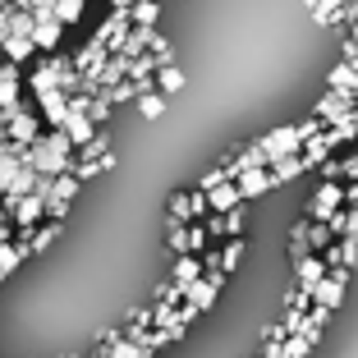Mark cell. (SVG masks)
<instances>
[{
  "instance_id": "22",
  "label": "cell",
  "mask_w": 358,
  "mask_h": 358,
  "mask_svg": "<svg viewBox=\"0 0 358 358\" xmlns=\"http://www.w3.org/2000/svg\"><path fill=\"white\" fill-rule=\"evenodd\" d=\"M152 60H157V69H166V64H175V46H170L166 42V37H161V32H157V37H152Z\"/></svg>"
},
{
  "instance_id": "11",
  "label": "cell",
  "mask_w": 358,
  "mask_h": 358,
  "mask_svg": "<svg viewBox=\"0 0 358 358\" xmlns=\"http://www.w3.org/2000/svg\"><path fill=\"white\" fill-rule=\"evenodd\" d=\"M207 202H211V211H216V216H225V211L243 207V193H239V184H221V189L207 193Z\"/></svg>"
},
{
  "instance_id": "3",
  "label": "cell",
  "mask_w": 358,
  "mask_h": 358,
  "mask_svg": "<svg viewBox=\"0 0 358 358\" xmlns=\"http://www.w3.org/2000/svg\"><path fill=\"white\" fill-rule=\"evenodd\" d=\"M78 189H83V184H78L74 175H60V179H55L51 198H46V221H60L64 225V216H69V207H74Z\"/></svg>"
},
{
  "instance_id": "8",
  "label": "cell",
  "mask_w": 358,
  "mask_h": 358,
  "mask_svg": "<svg viewBox=\"0 0 358 358\" xmlns=\"http://www.w3.org/2000/svg\"><path fill=\"white\" fill-rule=\"evenodd\" d=\"M266 189H275V175H271V170H248V175H239L243 202H248V198H262Z\"/></svg>"
},
{
  "instance_id": "13",
  "label": "cell",
  "mask_w": 358,
  "mask_h": 358,
  "mask_svg": "<svg viewBox=\"0 0 358 358\" xmlns=\"http://www.w3.org/2000/svg\"><path fill=\"white\" fill-rule=\"evenodd\" d=\"M202 275H207V262H202V257H175V285L189 289V285H198Z\"/></svg>"
},
{
  "instance_id": "6",
  "label": "cell",
  "mask_w": 358,
  "mask_h": 358,
  "mask_svg": "<svg viewBox=\"0 0 358 358\" xmlns=\"http://www.w3.org/2000/svg\"><path fill=\"white\" fill-rule=\"evenodd\" d=\"M37 110H42V124L46 129H64V124H69V96H64L60 87L37 96Z\"/></svg>"
},
{
  "instance_id": "27",
  "label": "cell",
  "mask_w": 358,
  "mask_h": 358,
  "mask_svg": "<svg viewBox=\"0 0 358 358\" xmlns=\"http://www.w3.org/2000/svg\"><path fill=\"white\" fill-rule=\"evenodd\" d=\"M5 10H10V5H5V0H0V19H5Z\"/></svg>"
},
{
  "instance_id": "24",
  "label": "cell",
  "mask_w": 358,
  "mask_h": 358,
  "mask_svg": "<svg viewBox=\"0 0 358 358\" xmlns=\"http://www.w3.org/2000/svg\"><path fill=\"white\" fill-rule=\"evenodd\" d=\"M110 115H115V106L106 101V96H87V120H92V124H106Z\"/></svg>"
},
{
  "instance_id": "15",
  "label": "cell",
  "mask_w": 358,
  "mask_h": 358,
  "mask_svg": "<svg viewBox=\"0 0 358 358\" xmlns=\"http://www.w3.org/2000/svg\"><path fill=\"white\" fill-rule=\"evenodd\" d=\"M184 83H189V78H184V69H179V64H166V69H157V92H161V96L184 92Z\"/></svg>"
},
{
  "instance_id": "18",
  "label": "cell",
  "mask_w": 358,
  "mask_h": 358,
  "mask_svg": "<svg viewBox=\"0 0 358 358\" xmlns=\"http://www.w3.org/2000/svg\"><path fill=\"white\" fill-rule=\"evenodd\" d=\"M60 230H64L60 221H46V225H37V230H32V253H46V248H51V243L60 239Z\"/></svg>"
},
{
  "instance_id": "5",
  "label": "cell",
  "mask_w": 358,
  "mask_h": 358,
  "mask_svg": "<svg viewBox=\"0 0 358 358\" xmlns=\"http://www.w3.org/2000/svg\"><path fill=\"white\" fill-rule=\"evenodd\" d=\"M23 83H28V78L19 74V64H0V110H5V115H14V110H19V96H23Z\"/></svg>"
},
{
  "instance_id": "7",
  "label": "cell",
  "mask_w": 358,
  "mask_h": 358,
  "mask_svg": "<svg viewBox=\"0 0 358 358\" xmlns=\"http://www.w3.org/2000/svg\"><path fill=\"white\" fill-rule=\"evenodd\" d=\"M74 64H78V74H87V78H92V74H101L106 64H110V46L92 37V42H87L83 51H74Z\"/></svg>"
},
{
  "instance_id": "17",
  "label": "cell",
  "mask_w": 358,
  "mask_h": 358,
  "mask_svg": "<svg viewBox=\"0 0 358 358\" xmlns=\"http://www.w3.org/2000/svg\"><path fill=\"white\" fill-rule=\"evenodd\" d=\"M161 19V0H138L134 5V28H157Z\"/></svg>"
},
{
  "instance_id": "25",
  "label": "cell",
  "mask_w": 358,
  "mask_h": 358,
  "mask_svg": "<svg viewBox=\"0 0 358 358\" xmlns=\"http://www.w3.org/2000/svg\"><path fill=\"white\" fill-rule=\"evenodd\" d=\"M14 234H19V230H14V216L0 207V243H14Z\"/></svg>"
},
{
  "instance_id": "2",
  "label": "cell",
  "mask_w": 358,
  "mask_h": 358,
  "mask_svg": "<svg viewBox=\"0 0 358 358\" xmlns=\"http://www.w3.org/2000/svg\"><path fill=\"white\" fill-rule=\"evenodd\" d=\"M262 148H266V157H271V166H275V161L299 157L308 143H303V134H299V124H285V129H271V134L262 138Z\"/></svg>"
},
{
  "instance_id": "26",
  "label": "cell",
  "mask_w": 358,
  "mask_h": 358,
  "mask_svg": "<svg viewBox=\"0 0 358 358\" xmlns=\"http://www.w3.org/2000/svg\"><path fill=\"white\" fill-rule=\"evenodd\" d=\"M106 5H110V10H134L138 0H106Z\"/></svg>"
},
{
  "instance_id": "21",
  "label": "cell",
  "mask_w": 358,
  "mask_h": 358,
  "mask_svg": "<svg viewBox=\"0 0 358 358\" xmlns=\"http://www.w3.org/2000/svg\"><path fill=\"white\" fill-rule=\"evenodd\" d=\"M138 110H143V120H161V115H166V96H161V92L138 96Z\"/></svg>"
},
{
  "instance_id": "19",
  "label": "cell",
  "mask_w": 358,
  "mask_h": 358,
  "mask_svg": "<svg viewBox=\"0 0 358 358\" xmlns=\"http://www.w3.org/2000/svg\"><path fill=\"white\" fill-rule=\"evenodd\" d=\"M106 101H110V106H124V101H138V83H134V78H124V83H115V87H106Z\"/></svg>"
},
{
  "instance_id": "16",
  "label": "cell",
  "mask_w": 358,
  "mask_h": 358,
  "mask_svg": "<svg viewBox=\"0 0 358 358\" xmlns=\"http://www.w3.org/2000/svg\"><path fill=\"white\" fill-rule=\"evenodd\" d=\"M5 60H10V64L37 60V42H28V37H10V42H5Z\"/></svg>"
},
{
  "instance_id": "28",
  "label": "cell",
  "mask_w": 358,
  "mask_h": 358,
  "mask_svg": "<svg viewBox=\"0 0 358 358\" xmlns=\"http://www.w3.org/2000/svg\"><path fill=\"white\" fill-rule=\"evenodd\" d=\"M96 358H101V354H96Z\"/></svg>"
},
{
  "instance_id": "9",
  "label": "cell",
  "mask_w": 358,
  "mask_h": 358,
  "mask_svg": "<svg viewBox=\"0 0 358 358\" xmlns=\"http://www.w3.org/2000/svg\"><path fill=\"white\" fill-rule=\"evenodd\" d=\"M60 37H64V23H60V19H42V23H37V32H32V42H37V51H46V55H55Z\"/></svg>"
},
{
  "instance_id": "4",
  "label": "cell",
  "mask_w": 358,
  "mask_h": 358,
  "mask_svg": "<svg viewBox=\"0 0 358 358\" xmlns=\"http://www.w3.org/2000/svg\"><path fill=\"white\" fill-rule=\"evenodd\" d=\"M46 134V124H42V115L37 110H28V106H19L10 115V143H23V148H32L37 138Z\"/></svg>"
},
{
  "instance_id": "23",
  "label": "cell",
  "mask_w": 358,
  "mask_h": 358,
  "mask_svg": "<svg viewBox=\"0 0 358 358\" xmlns=\"http://www.w3.org/2000/svg\"><path fill=\"white\" fill-rule=\"evenodd\" d=\"M83 5H87V0H60V5H55V19H60L64 28H69V23L83 19Z\"/></svg>"
},
{
  "instance_id": "1",
  "label": "cell",
  "mask_w": 358,
  "mask_h": 358,
  "mask_svg": "<svg viewBox=\"0 0 358 358\" xmlns=\"http://www.w3.org/2000/svg\"><path fill=\"white\" fill-rule=\"evenodd\" d=\"M32 170L46 179H60L74 170V143H69V134L64 129H46L37 143H32Z\"/></svg>"
},
{
  "instance_id": "12",
  "label": "cell",
  "mask_w": 358,
  "mask_h": 358,
  "mask_svg": "<svg viewBox=\"0 0 358 358\" xmlns=\"http://www.w3.org/2000/svg\"><path fill=\"white\" fill-rule=\"evenodd\" d=\"M64 134H69V143H74V152H78V148H87V143H92V138L101 134V129H96V124H92L87 115H69V124H64Z\"/></svg>"
},
{
  "instance_id": "10",
  "label": "cell",
  "mask_w": 358,
  "mask_h": 358,
  "mask_svg": "<svg viewBox=\"0 0 358 358\" xmlns=\"http://www.w3.org/2000/svg\"><path fill=\"white\" fill-rule=\"evenodd\" d=\"M23 257H32V243H19V239H14V243H0V280L19 271Z\"/></svg>"
},
{
  "instance_id": "20",
  "label": "cell",
  "mask_w": 358,
  "mask_h": 358,
  "mask_svg": "<svg viewBox=\"0 0 358 358\" xmlns=\"http://www.w3.org/2000/svg\"><path fill=\"white\" fill-rule=\"evenodd\" d=\"M243 248H248V243H243V239H230V243H225V248H221V271H225V275H230L234 266L243 262Z\"/></svg>"
},
{
  "instance_id": "14",
  "label": "cell",
  "mask_w": 358,
  "mask_h": 358,
  "mask_svg": "<svg viewBox=\"0 0 358 358\" xmlns=\"http://www.w3.org/2000/svg\"><path fill=\"white\" fill-rule=\"evenodd\" d=\"M32 32H37V14L23 10V5H10V37H28L32 42Z\"/></svg>"
}]
</instances>
